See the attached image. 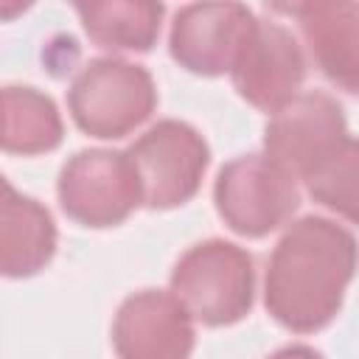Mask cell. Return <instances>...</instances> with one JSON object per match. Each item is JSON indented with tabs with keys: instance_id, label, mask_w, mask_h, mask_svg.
Here are the masks:
<instances>
[{
	"instance_id": "1",
	"label": "cell",
	"mask_w": 359,
	"mask_h": 359,
	"mask_svg": "<svg viewBox=\"0 0 359 359\" xmlns=\"http://www.w3.org/2000/svg\"><path fill=\"white\" fill-rule=\"evenodd\" d=\"M356 261V241L345 227L323 216L294 222L269 258L264 292L269 314L300 334L328 325L342 306Z\"/></svg>"
},
{
	"instance_id": "2",
	"label": "cell",
	"mask_w": 359,
	"mask_h": 359,
	"mask_svg": "<svg viewBox=\"0 0 359 359\" xmlns=\"http://www.w3.org/2000/svg\"><path fill=\"white\" fill-rule=\"evenodd\" d=\"M171 292L205 325L238 323L252 306V258L222 238L194 244L171 272Z\"/></svg>"
},
{
	"instance_id": "3",
	"label": "cell",
	"mask_w": 359,
	"mask_h": 359,
	"mask_svg": "<svg viewBox=\"0 0 359 359\" xmlns=\"http://www.w3.org/2000/svg\"><path fill=\"white\" fill-rule=\"evenodd\" d=\"M76 126L93 137H123L140 126L157 104L151 76L123 59H93L67 93Z\"/></svg>"
},
{
	"instance_id": "4",
	"label": "cell",
	"mask_w": 359,
	"mask_h": 359,
	"mask_svg": "<svg viewBox=\"0 0 359 359\" xmlns=\"http://www.w3.org/2000/svg\"><path fill=\"white\" fill-rule=\"evenodd\" d=\"M219 216L241 236H266L286 224L300 205L294 174L269 157H236L219 171L213 188Z\"/></svg>"
},
{
	"instance_id": "5",
	"label": "cell",
	"mask_w": 359,
	"mask_h": 359,
	"mask_svg": "<svg viewBox=\"0 0 359 359\" xmlns=\"http://www.w3.org/2000/svg\"><path fill=\"white\" fill-rule=\"evenodd\" d=\"M143 205L177 208L188 202L205 177L210 151L202 135L182 121H160L129 149Z\"/></svg>"
},
{
	"instance_id": "6",
	"label": "cell",
	"mask_w": 359,
	"mask_h": 359,
	"mask_svg": "<svg viewBox=\"0 0 359 359\" xmlns=\"http://www.w3.org/2000/svg\"><path fill=\"white\" fill-rule=\"evenodd\" d=\"M59 202L65 213L79 224H121L143 202L129 154L87 149L70 157L59 174Z\"/></svg>"
},
{
	"instance_id": "7",
	"label": "cell",
	"mask_w": 359,
	"mask_h": 359,
	"mask_svg": "<svg viewBox=\"0 0 359 359\" xmlns=\"http://www.w3.org/2000/svg\"><path fill=\"white\" fill-rule=\"evenodd\" d=\"M258 20L241 3H194L171 22V56L191 73L219 76L233 70Z\"/></svg>"
},
{
	"instance_id": "8",
	"label": "cell",
	"mask_w": 359,
	"mask_h": 359,
	"mask_svg": "<svg viewBox=\"0 0 359 359\" xmlns=\"http://www.w3.org/2000/svg\"><path fill=\"white\" fill-rule=\"evenodd\" d=\"M348 137L342 107L325 93H300L280 107L264 132L266 157L289 174L306 177Z\"/></svg>"
},
{
	"instance_id": "9",
	"label": "cell",
	"mask_w": 359,
	"mask_h": 359,
	"mask_svg": "<svg viewBox=\"0 0 359 359\" xmlns=\"http://www.w3.org/2000/svg\"><path fill=\"white\" fill-rule=\"evenodd\" d=\"M230 73L244 101L264 112H278L297 98L306 79V59L292 31L269 20L255 25Z\"/></svg>"
},
{
	"instance_id": "10",
	"label": "cell",
	"mask_w": 359,
	"mask_h": 359,
	"mask_svg": "<svg viewBox=\"0 0 359 359\" xmlns=\"http://www.w3.org/2000/svg\"><path fill=\"white\" fill-rule=\"evenodd\" d=\"M112 342L121 359H188L194 348L191 314L174 294L137 292L121 303Z\"/></svg>"
},
{
	"instance_id": "11",
	"label": "cell",
	"mask_w": 359,
	"mask_h": 359,
	"mask_svg": "<svg viewBox=\"0 0 359 359\" xmlns=\"http://www.w3.org/2000/svg\"><path fill=\"white\" fill-rule=\"evenodd\" d=\"M289 11L317 67L342 90L359 93V3H303Z\"/></svg>"
},
{
	"instance_id": "12",
	"label": "cell",
	"mask_w": 359,
	"mask_h": 359,
	"mask_svg": "<svg viewBox=\"0 0 359 359\" xmlns=\"http://www.w3.org/2000/svg\"><path fill=\"white\" fill-rule=\"evenodd\" d=\"M56 250V227L36 199L22 196L3 180L0 202V269L8 278H25L42 269Z\"/></svg>"
},
{
	"instance_id": "13",
	"label": "cell",
	"mask_w": 359,
	"mask_h": 359,
	"mask_svg": "<svg viewBox=\"0 0 359 359\" xmlns=\"http://www.w3.org/2000/svg\"><path fill=\"white\" fill-rule=\"evenodd\" d=\"M0 140L6 151L39 154L62 140V118L56 104L34 87H6L0 98Z\"/></svg>"
},
{
	"instance_id": "14",
	"label": "cell",
	"mask_w": 359,
	"mask_h": 359,
	"mask_svg": "<svg viewBox=\"0 0 359 359\" xmlns=\"http://www.w3.org/2000/svg\"><path fill=\"white\" fill-rule=\"evenodd\" d=\"M87 36L107 50H149L160 34V3H79Z\"/></svg>"
},
{
	"instance_id": "15",
	"label": "cell",
	"mask_w": 359,
	"mask_h": 359,
	"mask_svg": "<svg viewBox=\"0 0 359 359\" xmlns=\"http://www.w3.org/2000/svg\"><path fill=\"white\" fill-rule=\"evenodd\" d=\"M303 180L309 185V194L320 205L359 224V140L356 137H345Z\"/></svg>"
},
{
	"instance_id": "16",
	"label": "cell",
	"mask_w": 359,
	"mask_h": 359,
	"mask_svg": "<svg viewBox=\"0 0 359 359\" xmlns=\"http://www.w3.org/2000/svg\"><path fill=\"white\" fill-rule=\"evenodd\" d=\"M269 359H323V356L309 345H289V348L275 351Z\"/></svg>"
}]
</instances>
